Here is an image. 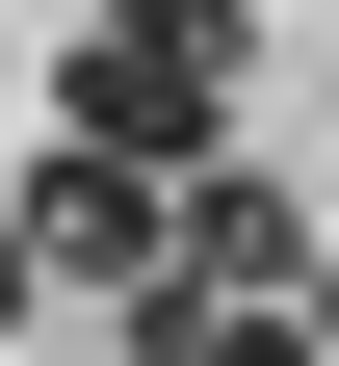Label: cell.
Segmentation results:
<instances>
[{
  "label": "cell",
  "instance_id": "6da1fadb",
  "mask_svg": "<svg viewBox=\"0 0 339 366\" xmlns=\"http://www.w3.org/2000/svg\"><path fill=\"white\" fill-rule=\"evenodd\" d=\"M53 131H79V157H131V183H209V157H235V0H79Z\"/></svg>",
  "mask_w": 339,
  "mask_h": 366
},
{
  "label": "cell",
  "instance_id": "7a4b0ae2",
  "mask_svg": "<svg viewBox=\"0 0 339 366\" xmlns=\"http://www.w3.org/2000/svg\"><path fill=\"white\" fill-rule=\"evenodd\" d=\"M26 262H53V288H157L183 262V183H131V157L53 131V157H26Z\"/></svg>",
  "mask_w": 339,
  "mask_h": 366
},
{
  "label": "cell",
  "instance_id": "3957f363",
  "mask_svg": "<svg viewBox=\"0 0 339 366\" xmlns=\"http://www.w3.org/2000/svg\"><path fill=\"white\" fill-rule=\"evenodd\" d=\"M313 262H339L313 209H287L261 157H209V183H183V262H157V288H209V314H313Z\"/></svg>",
  "mask_w": 339,
  "mask_h": 366
},
{
  "label": "cell",
  "instance_id": "277c9868",
  "mask_svg": "<svg viewBox=\"0 0 339 366\" xmlns=\"http://www.w3.org/2000/svg\"><path fill=\"white\" fill-rule=\"evenodd\" d=\"M157 366H313V314H209V288H157Z\"/></svg>",
  "mask_w": 339,
  "mask_h": 366
},
{
  "label": "cell",
  "instance_id": "5b68a950",
  "mask_svg": "<svg viewBox=\"0 0 339 366\" xmlns=\"http://www.w3.org/2000/svg\"><path fill=\"white\" fill-rule=\"evenodd\" d=\"M26 288H53V262H26V209H0V314H26Z\"/></svg>",
  "mask_w": 339,
  "mask_h": 366
},
{
  "label": "cell",
  "instance_id": "8992f818",
  "mask_svg": "<svg viewBox=\"0 0 339 366\" xmlns=\"http://www.w3.org/2000/svg\"><path fill=\"white\" fill-rule=\"evenodd\" d=\"M313 366H339V262H313Z\"/></svg>",
  "mask_w": 339,
  "mask_h": 366
}]
</instances>
